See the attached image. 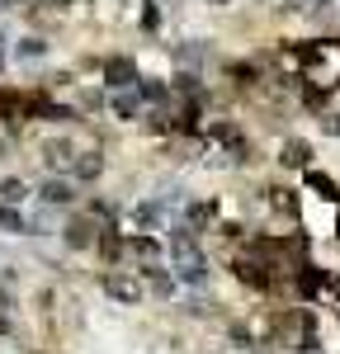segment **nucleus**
Masks as SVG:
<instances>
[{"instance_id": "nucleus-23", "label": "nucleus", "mask_w": 340, "mask_h": 354, "mask_svg": "<svg viewBox=\"0 0 340 354\" xmlns=\"http://www.w3.org/2000/svg\"><path fill=\"white\" fill-rule=\"evenodd\" d=\"M321 5H326V0H308V10H321Z\"/></svg>"}, {"instance_id": "nucleus-14", "label": "nucleus", "mask_w": 340, "mask_h": 354, "mask_svg": "<svg viewBox=\"0 0 340 354\" xmlns=\"http://www.w3.org/2000/svg\"><path fill=\"white\" fill-rule=\"evenodd\" d=\"M109 113L118 118V123H138V118H142L138 90H123V95H113V100H109Z\"/></svg>"}, {"instance_id": "nucleus-18", "label": "nucleus", "mask_w": 340, "mask_h": 354, "mask_svg": "<svg viewBox=\"0 0 340 354\" xmlns=\"http://www.w3.org/2000/svg\"><path fill=\"white\" fill-rule=\"evenodd\" d=\"M24 198H28L24 180H0V203H5V208H19Z\"/></svg>"}, {"instance_id": "nucleus-11", "label": "nucleus", "mask_w": 340, "mask_h": 354, "mask_svg": "<svg viewBox=\"0 0 340 354\" xmlns=\"http://www.w3.org/2000/svg\"><path fill=\"white\" fill-rule=\"evenodd\" d=\"M133 222H138V232H156V227H166V203L161 198H147V203H138L133 208Z\"/></svg>"}, {"instance_id": "nucleus-3", "label": "nucleus", "mask_w": 340, "mask_h": 354, "mask_svg": "<svg viewBox=\"0 0 340 354\" xmlns=\"http://www.w3.org/2000/svg\"><path fill=\"white\" fill-rule=\"evenodd\" d=\"M100 76H104V85H109L113 95H123V90H138V62L133 57H104V66H100Z\"/></svg>"}, {"instance_id": "nucleus-13", "label": "nucleus", "mask_w": 340, "mask_h": 354, "mask_svg": "<svg viewBox=\"0 0 340 354\" xmlns=\"http://www.w3.org/2000/svg\"><path fill=\"white\" fill-rule=\"evenodd\" d=\"M265 208L279 213V218H298V194L283 189V185H270V189H265Z\"/></svg>"}, {"instance_id": "nucleus-1", "label": "nucleus", "mask_w": 340, "mask_h": 354, "mask_svg": "<svg viewBox=\"0 0 340 354\" xmlns=\"http://www.w3.org/2000/svg\"><path fill=\"white\" fill-rule=\"evenodd\" d=\"M100 288H104V298L123 302V307H138V302L147 298L138 270H104V274H100Z\"/></svg>"}, {"instance_id": "nucleus-9", "label": "nucleus", "mask_w": 340, "mask_h": 354, "mask_svg": "<svg viewBox=\"0 0 340 354\" xmlns=\"http://www.w3.org/2000/svg\"><path fill=\"white\" fill-rule=\"evenodd\" d=\"M95 250H100V260L113 270V265L128 255V236H123L118 227H104V232H100V241H95Z\"/></svg>"}, {"instance_id": "nucleus-2", "label": "nucleus", "mask_w": 340, "mask_h": 354, "mask_svg": "<svg viewBox=\"0 0 340 354\" xmlns=\"http://www.w3.org/2000/svg\"><path fill=\"white\" fill-rule=\"evenodd\" d=\"M100 232H104V227L90 218V213H81V218H66V222H62V241H66V250H95Z\"/></svg>"}, {"instance_id": "nucleus-10", "label": "nucleus", "mask_w": 340, "mask_h": 354, "mask_svg": "<svg viewBox=\"0 0 340 354\" xmlns=\"http://www.w3.org/2000/svg\"><path fill=\"white\" fill-rule=\"evenodd\" d=\"M128 255L138 260V270L161 265V241H156V236H147V232H138V236H128Z\"/></svg>"}, {"instance_id": "nucleus-22", "label": "nucleus", "mask_w": 340, "mask_h": 354, "mask_svg": "<svg viewBox=\"0 0 340 354\" xmlns=\"http://www.w3.org/2000/svg\"><path fill=\"white\" fill-rule=\"evenodd\" d=\"M10 151H15V147H10V137H0V161H10Z\"/></svg>"}, {"instance_id": "nucleus-20", "label": "nucleus", "mask_w": 340, "mask_h": 354, "mask_svg": "<svg viewBox=\"0 0 340 354\" xmlns=\"http://www.w3.org/2000/svg\"><path fill=\"white\" fill-rule=\"evenodd\" d=\"M326 293L340 302V274H336V270H326Z\"/></svg>"}, {"instance_id": "nucleus-19", "label": "nucleus", "mask_w": 340, "mask_h": 354, "mask_svg": "<svg viewBox=\"0 0 340 354\" xmlns=\"http://www.w3.org/2000/svg\"><path fill=\"white\" fill-rule=\"evenodd\" d=\"M24 95H10V90H0V118H19L24 113Z\"/></svg>"}, {"instance_id": "nucleus-21", "label": "nucleus", "mask_w": 340, "mask_h": 354, "mask_svg": "<svg viewBox=\"0 0 340 354\" xmlns=\"http://www.w3.org/2000/svg\"><path fill=\"white\" fill-rule=\"evenodd\" d=\"M321 123H326V133H331V137H340V113H326Z\"/></svg>"}, {"instance_id": "nucleus-26", "label": "nucleus", "mask_w": 340, "mask_h": 354, "mask_svg": "<svg viewBox=\"0 0 340 354\" xmlns=\"http://www.w3.org/2000/svg\"><path fill=\"white\" fill-rule=\"evenodd\" d=\"M0 62H5V53H0Z\"/></svg>"}, {"instance_id": "nucleus-7", "label": "nucleus", "mask_w": 340, "mask_h": 354, "mask_svg": "<svg viewBox=\"0 0 340 354\" xmlns=\"http://www.w3.org/2000/svg\"><path fill=\"white\" fill-rule=\"evenodd\" d=\"M138 274H142V288H147L151 298H175V288H180L166 265H147V270H138Z\"/></svg>"}, {"instance_id": "nucleus-8", "label": "nucleus", "mask_w": 340, "mask_h": 354, "mask_svg": "<svg viewBox=\"0 0 340 354\" xmlns=\"http://www.w3.org/2000/svg\"><path fill=\"white\" fill-rule=\"evenodd\" d=\"M100 175H104V151H95V147H90V151H76L71 180H76V185H95Z\"/></svg>"}, {"instance_id": "nucleus-24", "label": "nucleus", "mask_w": 340, "mask_h": 354, "mask_svg": "<svg viewBox=\"0 0 340 354\" xmlns=\"http://www.w3.org/2000/svg\"><path fill=\"white\" fill-rule=\"evenodd\" d=\"M208 5H218V10H223V5H232V0H208Z\"/></svg>"}, {"instance_id": "nucleus-17", "label": "nucleus", "mask_w": 340, "mask_h": 354, "mask_svg": "<svg viewBox=\"0 0 340 354\" xmlns=\"http://www.w3.org/2000/svg\"><path fill=\"white\" fill-rule=\"evenodd\" d=\"M0 232H5V236H24V232H28L24 213H19V208H5V203H0Z\"/></svg>"}, {"instance_id": "nucleus-25", "label": "nucleus", "mask_w": 340, "mask_h": 354, "mask_svg": "<svg viewBox=\"0 0 340 354\" xmlns=\"http://www.w3.org/2000/svg\"><path fill=\"white\" fill-rule=\"evenodd\" d=\"M336 322H340V302H336Z\"/></svg>"}, {"instance_id": "nucleus-6", "label": "nucleus", "mask_w": 340, "mask_h": 354, "mask_svg": "<svg viewBox=\"0 0 340 354\" xmlns=\"http://www.w3.org/2000/svg\"><path fill=\"white\" fill-rule=\"evenodd\" d=\"M288 283H293V293H298V298L312 302V298H321V293H326V270H321V265H303Z\"/></svg>"}, {"instance_id": "nucleus-12", "label": "nucleus", "mask_w": 340, "mask_h": 354, "mask_svg": "<svg viewBox=\"0 0 340 354\" xmlns=\"http://www.w3.org/2000/svg\"><path fill=\"white\" fill-rule=\"evenodd\" d=\"M279 165H283V170H303V175H308V170H312V147L303 142V137H293V142H283V151H279Z\"/></svg>"}, {"instance_id": "nucleus-5", "label": "nucleus", "mask_w": 340, "mask_h": 354, "mask_svg": "<svg viewBox=\"0 0 340 354\" xmlns=\"http://www.w3.org/2000/svg\"><path fill=\"white\" fill-rule=\"evenodd\" d=\"M43 161L53 165L57 175H71V161H76V142H71V137H48V142H43Z\"/></svg>"}, {"instance_id": "nucleus-16", "label": "nucleus", "mask_w": 340, "mask_h": 354, "mask_svg": "<svg viewBox=\"0 0 340 354\" xmlns=\"http://www.w3.org/2000/svg\"><path fill=\"white\" fill-rule=\"evenodd\" d=\"M308 189H317L326 203H340V185L331 175H321V170H308Z\"/></svg>"}, {"instance_id": "nucleus-4", "label": "nucleus", "mask_w": 340, "mask_h": 354, "mask_svg": "<svg viewBox=\"0 0 340 354\" xmlns=\"http://www.w3.org/2000/svg\"><path fill=\"white\" fill-rule=\"evenodd\" d=\"M38 198H43V208H71L81 189H76V180L71 175H48L43 185H38Z\"/></svg>"}, {"instance_id": "nucleus-15", "label": "nucleus", "mask_w": 340, "mask_h": 354, "mask_svg": "<svg viewBox=\"0 0 340 354\" xmlns=\"http://www.w3.org/2000/svg\"><path fill=\"white\" fill-rule=\"evenodd\" d=\"M15 57H19V62H38V57H48V38H38V33H24V38L15 43Z\"/></svg>"}]
</instances>
